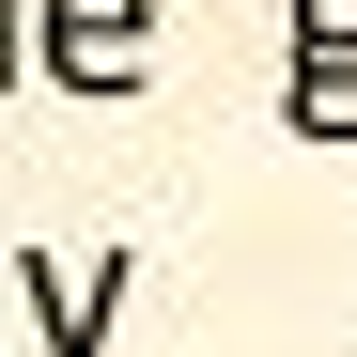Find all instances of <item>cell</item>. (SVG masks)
<instances>
[{
  "instance_id": "8992f818",
  "label": "cell",
  "mask_w": 357,
  "mask_h": 357,
  "mask_svg": "<svg viewBox=\"0 0 357 357\" xmlns=\"http://www.w3.org/2000/svg\"><path fill=\"white\" fill-rule=\"evenodd\" d=\"M0 357H16V280H0Z\"/></svg>"
},
{
  "instance_id": "277c9868",
  "label": "cell",
  "mask_w": 357,
  "mask_h": 357,
  "mask_svg": "<svg viewBox=\"0 0 357 357\" xmlns=\"http://www.w3.org/2000/svg\"><path fill=\"white\" fill-rule=\"evenodd\" d=\"M295 47H326V63H357V0H295Z\"/></svg>"
},
{
  "instance_id": "7a4b0ae2",
  "label": "cell",
  "mask_w": 357,
  "mask_h": 357,
  "mask_svg": "<svg viewBox=\"0 0 357 357\" xmlns=\"http://www.w3.org/2000/svg\"><path fill=\"white\" fill-rule=\"evenodd\" d=\"M0 280H16V326H31V357H109V326H125V295H140V249H93V264L0 249Z\"/></svg>"
},
{
  "instance_id": "3957f363",
  "label": "cell",
  "mask_w": 357,
  "mask_h": 357,
  "mask_svg": "<svg viewBox=\"0 0 357 357\" xmlns=\"http://www.w3.org/2000/svg\"><path fill=\"white\" fill-rule=\"evenodd\" d=\"M280 125H295V140H357V63L295 47V78H280Z\"/></svg>"
},
{
  "instance_id": "6da1fadb",
  "label": "cell",
  "mask_w": 357,
  "mask_h": 357,
  "mask_svg": "<svg viewBox=\"0 0 357 357\" xmlns=\"http://www.w3.org/2000/svg\"><path fill=\"white\" fill-rule=\"evenodd\" d=\"M31 78L78 109H125L155 78V0H31Z\"/></svg>"
},
{
  "instance_id": "5b68a950",
  "label": "cell",
  "mask_w": 357,
  "mask_h": 357,
  "mask_svg": "<svg viewBox=\"0 0 357 357\" xmlns=\"http://www.w3.org/2000/svg\"><path fill=\"white\" fill-rule=\"evenodd\" d=\"M31 78V0H0V93Z\"/></svg>"
}]
</instances>
